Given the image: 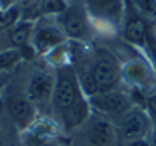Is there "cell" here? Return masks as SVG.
<instances>
[{
	"instance_id": "obj_1",
	"label": "cell",
	"mask_w": 156,
	"mask_h": 146,
	"mask_svg": "<svg viewBox=\"0 0 156 146\" xmlns=\"http://www.w3.org/2000/svg\"><path fill=\"white\" fill-rule=\"evenodd\" d=\"M93 75L96 78V82L99 85V90H109L117 82V78H118V73H117L115 66L111 64V62H108V61L99 62L96 66Z\"/></svg>"
},
{
	"instance_id": "obj_2",
	"label": "cell",
	"mask_w": 156,
	"mask_h": 146,
	"mask_svg": "<svg viewBox=\"0 0 156 146\" xmlns=\"http://www.w3.org/2000/svg\"><path fill=\"white\" fill-rule=\"evenodd\" d=\"M94 103L106 111L112 113H121L129 107L127 99L118 93H108V95H100L99 97H94Z\"/></svg>"
},
{
	"instance_id": "obj_3",
	"label": "cell",
	"mask_w": 156,
	"mask_h": 146,
	"mask_svg": "<svg viewBox=\"0 0 156 146\" xmlns=\"http://www.w3.org/2000/svg\"><path fill=\"white\" fill-rule=\"evenodd\" d=\"M74 97H76V93H74L73 84L68 79H61L56 87V92H55L56 105H59L61 108H68L70 105H73Z\"/></svg>"
},
{
	"instance_id": "obj_4",
	"label": "cell",
	"mask_w": 156,
	"mask_h": 146,
	"mask_svg": "<svg viewBox=\"0 0 156 146\" xmlns=\"http://www.w3.org/2000/svg\"><path fill=\"white\" fill-rule=\"evenodd\" d=\"M146 129V120L141 114H132L126 123H124V128H123V136L124 139L127 140H133V139H138Z\"/></svg>"
},
{
	"instance_id": "obj_5",
	"label": "cell",
	"mask_w": 156,
	"mask_h": 146,
	"mask_svg": "<svg viewBox=\"0 0 156 146\" xmlns=\"http://www.w3.org/2000/svg\"><path fill=\"white\" fill-rule=\"evenodd\" d=\"M91 8L94 9V12L105 15V17H109V18H115L120 14V2L118 0H93Z\"/></svg>"
},
{
	"instance_id": "obj_6",
	"label": "cell",
	"mask_w": 156,
	"mask_h": 146,
	"mask_svg": "<svg viewBox=\"0 0 156 146\" xmlns=\"http://www.w3.org/2000/svg\"><path fill=\"white\" fill-rule=\"evenodd\" d=\"M50 90H52V84H50V79L44 75H40L37 78H34L32 84H30V88H29V93L34 99H46V97L50 95Z\"/></svg>"
},
{
	"instance_id": "obj_7",
	"label": "cell",
	"mask_w": 156,
	"mask_h": 146,
	"mask_svg": "<svg viewBox=\"0 0 156 146\" xmlns=\"http://www.w3.org/2000/svg\"><path fill=\"white\" fill-rule=\"evenodd\" d=\"M91 142L96 146H105L109 143L111 137H112V128L106 123V122H97L93 128H91Z\"/></svg>"
},
{
	"instance_id": "obj_8",
	"label": "cell",
	"mask_w": 156,
	"mask_h": 146,
	"mask_svg": "<svg viewBox=\"0 0 156 146\" xmlns=\"http://www.w3.org/2000/svg\"><path fill=\"white\" fill-rule=\"evenodd\" d=\"M9 111L12 117H15L18 122H27L32 114L30 105L21 97H15L9 102Z\"/></svg>"
},
{
	"instance_id": "obj_9",
	"label": "cell",
	"mask_w": 156,
	"mask_h": 146,
	"mask_svg": "<svg viewBox=\"0 0 156 146\" xmlns=\"http://www.w3.org/2000/svg\"><path fill=\"white\" fill-rule=\"evenodd\" d=\"M126 37L130 41L141 43L144 40V37H146V24H144V21L140 20V18L130 20L127 28H126Z\"/></svg>"
},
{
	"instance_id": "obj_10",
	"label": "cell",
	"mask_w": 156,
	"mask_h": 146,
	"mask_svg": "<svg viewBox=\"0 0 156 146\" xmlns=\"http://www.w3.org/2000/svg\"><path fill=\"white\" fill-rule=\"evenodd\" d=\"M65 29L71 37H82L85 34V23L77 14H71L65 20Z\"/></svg>"
},
{
	"instance_id": "obj_11",
	"label": "cell",
	"mask_w": 156,
	"mask_h": 146,
	"mask_svg": "<svg viewBox=\"0 0 156 146\" xmlns=\"http://www.w3.org/2000/svg\"><path fill=\"white\" fill-rule=\"evenodd\" d=\"M61 40H62V37H61V34L58 31H55V29H43L38 34V37H37V44L41 49H46L49 46H53V44L59 43Z\"/></svg>"
},
{
	"instance_id": "obj_12",
	"label": "cell",
	"mask_w": 156,
	"mask_h": 146,
	"mask_svg": "<svg viewBox=\"0 0 156 146\" xmlns=\"http://www.w3.org/2000/svg\"><path fill=\"white\" fill-rule=\"evenodd\" d=\"M83 114H85V108H83L82 103L70 105L68 110H67V120H68L70 125H76L83 119Z\"/></svg>"
},
{
	"instance_id": "obj_13",
	"label": "cell",
	"mask_w": 156,
	"mask_h": 146,
	"mask_svg": "<svg viewBox=\"0 0 156 146\" xmlns=\"http://www.w3.org/2000/svg\"><path fill=\"white\" fill-rule=\"evenodd\" d=\"M29 31H30L29 24H23V26H20L18 29H15V31H14V34L11 35L12 43H14V44H17V46H23V44L26 43L27 37H29Z\"/></svg>"
},
{
	"instance_id": "obj_14",
	"label": "cell",
	"mask_w": 156,
	"mask_h": 146,
	"mask_svg": "<svg viewBox=\"0 0 156 146\" xmlns=\"http://www.w3.org/2000/svg\"><path fill=\"white\" fill-rule=\"evenodd\" d=\"M82 81H83V88H85L87 93L94 95V93L99 90V85H97V82H96L94 75H85Z\"/></svg>"
},
{
	"instance_id": "obj_15",
	"label": "cell",
	"mask_w": 156,
	"mask_h": 146,
	"mask_svg": "<svg viewBox=\"0 0 156 146\" xmlns=\"http://www.w3.org/2000/svg\"><path fill=\"white\" fill-rule=\"evenodd\" d=\"M17 59H18V52L9 50V52L0 53V67H8L12 62H15Z\"/></svg>"
},
{
	"instance_id": "obj_16",
	"label": "cell",
	"mask_w": 156,
	"mask_h": 146,
	"mask_svg": "<svg viewBox=\"0 0 156 146\" xmlns=\"http://www.w3.org/2000/svg\"><path fill=\"white\" fill-rule=\"evenodd\" d=\"M15 18H17V9H9V11L0 14V28H6V26L12 24Z\"/></svg>"
},
{
	"instance_id": "obj_17",
	"label": "cell",
	"mask_w": 156,
	"mask_h": 146,
	"mask_svg": "<svg viewBox=\"0 0 156 146\" xmlns=\"http://www.w3.org/2000/svg\"><path fill=\"white\" fill-rule=\"evenodd\" d=\"M133 3H136L144 12H147V14H150V15H156L155 0H133Z\"/></svg>"
},
{
	"instance_id": "obj_18",
	"label": "cell",
	"mask_w": 156,
	"mask_h": 146,
	"mask_svg": "<svg viewBox=\"0 0 156 146\" xmlns=\"http://www.w3.org/2000/svg\"><path fill=\"white\" fill-rule=\"evenodd\" d=\"M43 8L46 12H59L64 9V3L61 0H44Z\"/></svg>"
},
{
	"instance_id": "obj_19",
	"label": "cell",
	"mask_w": 156,
	"mask_h": 146,
	"mask_svg": "<svg viewBox=\"0 0 156 146\" xmlns=\"http://www.w3.org/2000/svg\"><path fill=\"white\" fill-rule=\"evenodd\" d=\"M127 73H129L132 78H135V79H141V78L144 76V70H143L141 66H130V67L127 69Z\"/></svg>"
},
{
	"instance_id": "obj_20",
	"label": "cell",
	"mask_w": 156,
	"mask_h": 146,
	"mask_svg": "<svg viewBox=\"0 0 156 146\" xmlns=\"http://www.w3.org/2000/svg\"><path fill=\"white\" fill-rule=\"evenodd\" d=\"M149 105H150V108H152V111L156 114V96L155 97H152L150 99V102H149Z\"/></svg>"
},
{
	"instance_id": "obj_21",
	"label": "cell",
	"mask_w": 156,
	"mask_h": 146,
	"mask_svg": "<svg viewBox=\"0 0 156 146\" xmlns=\"http://www.w3.org/2000/svg\"><path fill=\"white\" fill-rule=\"evenodd\" d=\"M23 53H24V56H27V58H30V56H32V50H30L29 47L23 49Z\"/></svg>"
},
{
	"instance_id": "obj_22",
	"label": "cell",
	"mask_w": 156,
	"mask_h": 146,
	"mask_svg": "<svg viewBox=\"0 0 156 146\" xmlns=\"http://www.w3.org/2000/svg\"><path fill=\"white\" fill-rule=\"evenodd\" d=\"M132 146H149L147 143H144V142H136V143H133Z\"/></svg>"
},
{
	"instance_id": "obj_23",
	"label": "cell",
	"mask_w": 156,
	"mask_h": 146,
	"mask_svg": "<svg viewBox=\"0 0 156 146\" xmlns=\"http://www.w3.org/2000/svg\"><path fill=\"white\" fill-rule=\"evenodd\" d=\"M0 2H2V3H3V5H9V3H11V2H12V0H0Z\"/></svg>"
},
{
	"instance_id": "obj_24",
	"label": "cell",
	"mask_w": 156,
	"mask_h": 146,
	"mask_svg": "<svg viewBox=\"0 0 156 146\" xmlns=\"http://www.w3.org/2000/svg\"><path fill=\"white\" fill-rule=\"evenodd\" d=\"M153 145L156 146V136H155V139H153Z\"/></svg>"
},
{
	"instance_id": "obj_25",
	"label": "cell",
	"mask_w": 156,
	"mask_h": 146,
	"mask_svg": "<svg viewBox=\"0 0 156 146\" xmlns=\"http://www.w3.org/2000/svg\"><path fill=\"white\" fill-rule=\"evenodd\" d=\"M153 53H155V58H156V47H153Z\"/></svg>"
},
{
	"instance_id": "obj_26",
	"label": "cell",
	"mask_w": 156,
	"mask_h": 146,
	"mask_svg": "<svg viewBox=\"0 0 156 146\" xmlns=\"http://www.w3.org/2000/svg\"><path fill=\"white\" fill-rule=\"evenodd\" d=\"M38 146H49V145H38Z\"/></svg>"
}]
</instances>
